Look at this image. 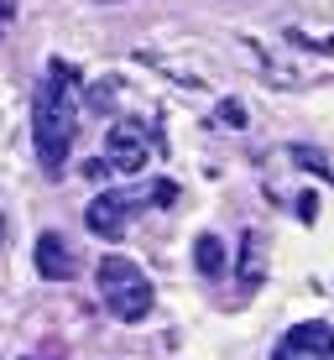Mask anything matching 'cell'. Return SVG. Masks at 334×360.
I'll use <instances>...</instances> for the list:
<instances>
[{
  "label": "cell",
  "instance_id": "obj_1",
  "mask_svg": "<svg viewBox=\"0 0 334 360\" xmlns=\"http://www.w3.org/2000/svg\"><path fill=\"white\" fill-rule=\"evenodd\" d=\"M73 99H79V68L53 58L47 63V79L37 89V110H32V131H37V157H42V172L58 178L68 167L73 152Z\"/></svg>",
  "mask_w": 334,
  "mask_h": 360
},
{
  "label": "cell",
  "instance_id": "obj_2",
  "mask_svg": "<svg viewBox=\"0 0 334 360\" xmlns=\"http://www.w3.org/2000/svg\"><path fill=\"white\" fill-rule=\"evenodd\" d=\"M94 277H100V297L110 303V314H115L120 324H141V319L152 314L157 292H152V282H146V271L136 266L131 256H105Z\"/></svg>",
  "mask_w": 334,
  "mask_h": 360
},
{
  "label": "cell",
  "instance_id": "obj_3",
  "mask_svg": "<svg viewBox=\"0 0 334 360\" xmlns=\"http://www.w3.org/2000/svg\"><path fill=\"white\" fill-rule=\"evenodd\" d=\"M105 162L115 172H141L146 162H152V136H146L141 120H115V126H110Z\"/></svg>",
  "mask_w": 334,
  "mask_h": 360
},
{
  "label": "cell",
  "instance_id": "obj_4",
  "mask_svg": "<svg viewBox=\"0 0 334 360\" xmlns=\"http://www.w3.org/2000/svg\"><path fill=\"white\" fill-rule=\"evenodd\" d=\"M271 360H334V324H324V319L293 324V329L277 340Z\"/></svg>",
  "mask_w": 334,
  "mask_h": 360
},
{
  "label": "cell",
  "instance_id": "obj_5",
  "mask_svg": "<svg viewBox=\"0 0 334 360\" xmlns=\"http://www.w3.org/2000/svg\"><path fill=\"white\" fill-rule=\"evenodd\" d=\"M131 219V193H100L89 209H84V225H89L100 240H120Z\"/></svg>",
  "mask_w": 334,
  "mask_h": 360
},
{
  "label": "cell",
  "instance_id": "obj_6",
  "mask_svg": "<svg viewBox=\"0 0 334 360\" xmlns=\"http://www.w3.org/2000/svg\"><path fill=\"white\" fill-rule=\"evenodd\" d=\"M37 271H42L47 282H68L73 271H79V262H73V251H68V240L63 235H37Z\"/></svg>",
  "mask_w": 334,
  "mask_h": 360
},
{
  "label": "cell",
  "instance_id": "obj_7",
  "mask_svg": "<svg viewBox=\"0 0 334 360\" xmlns=\"http://www.w3.org/2000/svg\"><path fill=\"white\" fill-rule=\"evenodd\" d=\"M262 277H266V240L256 230H245L240 235V282H245V288H256Z\"/></svg>",
  "mask_w": 334,
  "mask_h": 360
},
{
  "label": "cell",
  "instance_id": "obj_8",
  "mask_svg": "<svg viewBox=\"0 0 334 360\" xmlns=\"http://www.w3.org/2000/svg\"><path fill=\"white\" fill-rule=\"evenodd\" d=\"M193 266H199V277H225V240H219V235H199V240H193Z\"/></svg>",
  "mask_w": 334,
  "mask_h": 360
},
{
  "label": "cell",
  "instance_id": "obj_9",
  "mask_svg": "<svg viewBox=\"0 0 334 360\" xmlns=\"http://www.w3.org/2000/svg\"><path fill=\"white\" fill-rule=\"evenodd\" d=\"M293 162L308 167V172H319V178H334V167L324 162V152H319V146H293Z\"/></svg>",
  "mask_w": 334,
  "mask_h": 360
},
{
  "label": "cell",
  "instance_id": "obj_10",
  "mask_svg": "<svg viewBox=\"0 0 334 360\" xmlns=\"http://www.w3.org/2000/svg\"><path fill=\"white\" fill-rule=\"evenodd\" d=\"M219 120H225L230 131H240L245 126V105H240V99H219Z\"/></svg>",
  "mask_w": 334,
  "mask_h": 360
},
{
  "label": "cell",
  "instance_id": "obj_11",
  "mask_svg": "<svg viewBox=\"0 0 334 360\" xmlns=\"http://www.w3.org/2000/svg\"><path fill=\"white\" fill-rule=\"evenodd\" d=\"M152 204H157V209H172V204H178V183H167V178L152 183Z\"/></svg>",
  "mask_w": 334,
  "mask_h": 360
},
{
  "label": "cell",
  "instance_id": "obj_12",
  "mask_svg": "<svg viewBox=\"0 0 334 360\" xmlns=\"http://www.w3.org/2000/svg\"><path fill=\"white\" fill-rule=\"evenodd\" d=\"M298 214H303V219H314V214H319V204H314V193H298Z\"/></svg>",
  "mask_w": 334,
  "mask_h": 360
},
{
  "label": "cell",
  "instance_id": "obj_13",
  "mask_svg": "<svg viewBox=\"0 0 334 360\" xmlns=\"http://www.w3.org/2000/svg\"><path fill=\"white\" fill-rule=\"evenodd\" d=\"M0 21H11V0H0Z\"/></svg>",
  "mask_w": 334,
  "mask_h": 360
},
{
  "label": "cell",
  "instance_id": "obj_14",
  "mask_svg": "<svg viewBox=\"0 0 334 360\" xmlns=\"http://www.w3.org/2000/svg\"><path fill=\"white\" fill-rule=\"evenodd\" d=\"M0 245H6V219H0Z\"/></svg>",
  "mask_w": 334,
  "mask_h": 360
}]
</instances>
